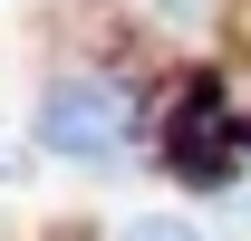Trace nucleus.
I'll return each mask as SVG.
<instances>
[{"mask_svg": "<svg viewBox=\"0 0 251 241\" xmlns=\"http://www.w3.org/2000/svg\"><path fill=\"white\" fill-rule=\"evenodd\" d=\"M126 241H203V232H193V222H135Z\"/></svg>", "mask_w": 251, "mask_h": 241, "instance_id": "7ed1b4c3", "label": "nucleus"}, {"mask_svg": "<svg viewBox=\"0 0 251 241\" xmlns=\"http://www.w3.org/2000/svg\"><path fill=\"white\" fill-rule=\"evenodd\" d=\"M39 145H49V154H77V164L116 154L126 145V87H116V77H58V87L39 96Z\"/></svg>", "mask_w": 251, "mask_h": 241, "instance_id": "f257e3e1", "label": "nucleus"}, {"mask_svg": "<svg viewBox=\"0 0 251 241\" xmlns=\"http://www.w3.org/2000/svg\"><path fill=\"white\" fill-rule=\"evenodd\" d=\"M164 20H203V10H213V0H155Z\"/></svg>", "mask_w": 251, "mask_h": 241, "instance_id": "20e7f679", "label": "nucleus"}, {"mask_svg": "<svg viewBox=\"0 0 251 241\" xmlns=\"http://www.w3.org/2000/svg\"><path fill=\"white\" fill-rule=\"evenodd\" d=\"M232 154H242V145H232V125H222V96L193 87L184 106H174V145H164V164H174V174H193V183H213Z\"/></svg>", "mask_w": 251, "mask_h": 241, "instance_id": "f03ea898", "label": "nucleus"}]
</instances>
